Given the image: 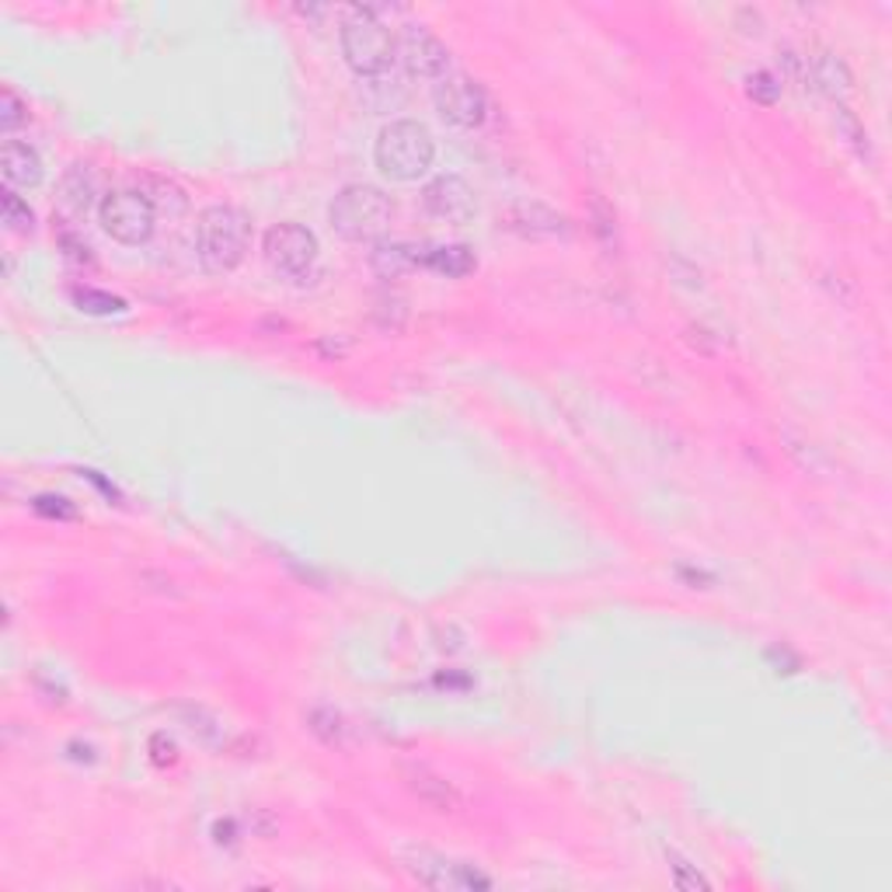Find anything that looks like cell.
Here are the masks:
<instances>
[{
	"label": "cell",
	"mask_w": 892,
	"mask_h": 892,
	"mask_svg": "<svg viewBox=\"0 0 892 892\" xmlns=\"http://www.w3.org/2000/svg\"><path fill=\"white\" fill-rule=\"evenodd\" d=\"M252 241V220L231 202L206 206L196 223V252L210 273H234Z\"/></svg>",
	"instance_id": "obj_1"
},
{
	"label": "cell",
	"mask_w": 892,
	"mask_h": 892,
	"mask_svg": "<svg viewBox=\"0 0 892 892\" xmlns=\"http://www.w3.org/2000/svg\"><path fill=\"white\" fill-rule=\"evenodd\" d=\"M436 143L432 133L415 119H398L381 130L373 161L390 181H415L432 168Z\"/></svg>",
	"instance_id": "obj_2"
},
{
	"label": "cell",
	"mask_w": 892,
	"mask_h": 892,
	"mask_svg": "<svg viewBox=\"0 0 892 892\" xmlns=\"http://www.w3.org/2000/svg\"><path fill=\"white\" fill-rule=\"evenodd\" d=\"M394 220V202L373 189V185H345V189L331 199L328 206V223L335 227V234L356 244L381 241Z\"/></svg>",
	"instance_id": "obj_3"
},
{
	"label": "cell",
	"mask_w": 892,
	"mask_h": 892,
	"mask_svg": "<svg viewBox=\"0 0 892 892\" xmlns=\"http://www.w3.org/2000/svg\"><path fill=\"white\" fill-rule=\"evenodd\" d=\"M342 56L360 77H384L394 64V38L370 8H349L342 18Z\"/></svg>",
	"instance_id": "obj_4"
},
{
	"label": "cell",
	"mask_w": 892,
	"mask_h": 892,
	"mask_svg": "<svg viewBox=\"0 0 892 892\" xmlns=\"http://www.w3.org/2000/svg\"><path fill=\"white\" fill-rule=\"evenodd\" d=\"M98 217L106 234L115 238L119 244H143L151 241L154 223H157V210L154 202L143 196V189H115L101 199Z\"/></svg>",
	"instance_id": "obj_5"
},
{
	"label": "cell",
	"mask_w": 892,
	"mask_h": 892,
	"mask_svg": "<svg viewBox=\"0 0 892 892\" xmlns=\"http://www.w3.org/2000/svg\"><path fill=\"white\" fill-rule=\"evenodd\" d=\"M262 252L276 273L297 279L318 262V238L304 223H276L265 231Z\"/></svg>",
	"instance_id": "obj_6"
},
{
	"label": "cell",
	"mask_w": 892,
	"mask_h": 892,
	"mask_svg": "<svg viewBox=\"0 0 892 892\" xmlns=\"http://www.w3.org/2000/svg\"><path fill=\"white\" fill-rule=\"evenodd\" d=\"M436 112L461 130H474L488 119V95L474 77L467 74H447L436 85Z\"/></svg>",
	"instance_id": "obj_7"
},
{
	"label": "cell",
	"mask_w": 892,
	"mask_h": 892,
	"mask_svg": "<svg viewBox=\"0 0 892 892\" xmlns=\"http://www.w3.org/2000/svg\"><path fill=\"white\" fill-rule=\"evenodd\" d=\"M405 868L429 889H492V879L485 871L464 861H447L440 855H429V850L411 855Z\"/></svg>",
	"instance_id": "obj_8"
},
{
	"label": "cell",
	"mask_w": 892,
	"mask_h": 892,
	"mask_svg": "<svg viewBox=\"0 0 892 892\" xmlns=\"http://www.w3.org/2000/svg\"><path fill=\"white\" fill-rule=\"evenodd\" d=\"M401 64L411 77L422 80H443L450 74V49L436 38L429 29L411 25L401 35Z\"/></svg>",
	"instance_id": "obj_9"
},
{
	"label": "cell",
	"mask_w": 892,
	"mask_h": 892,
	"mask_svg": "<svg viewBox=\"0 0 892 892\" xmlns=\"http://www.w3.org/2000/svg\"><path fill=\"white\" fill-rule=\"evenodd\" d=\"M499 223L506 231L520 234V238H530V241H541V238H565L569 234V220L551 210L548 202H537V199H524V202H513L499 213Z\"/></svg>",
	"instance_id": "obj_10"
},
{
	"label": "cell",
	"mask_w": 892,
	"mask_h": 892,
	"mask_svg": "<svg viewBox=\"0 0 892 892\" xmlns=\"http://www.w3.org/2000/svg\"><path fill=\"white\" fill-rule=\"evenodd\" d=\"M422 202L432 217H440L447 223H467L474 217V192L471 185L458 175H440L426 185Z\"/></svg>",
	"instance_id": "obj_11"
},
{
	"label": "cell",
	"mask_w": 892,
	"mask_h": 892,
	"mask_svg": "<svg viewBox=\"0 0 892 892\" xmlns=\"http://www.w3.org/2000/svg\"><path fill=\"white\" fill-rule=\"evenodd\" d=\"M805 77L813 80L819 95L834 98V101H840V98H847L850 91H855V74H850V67L834 49H816L813 56H808L805 59Z\"/></svg>",
	"instance_id": "obj_12"
},
{
	"label": "cell",
	"mask_w": 892,
	"mask_h": 892,
	"mask_svg": "<svg viewBox=\"0 0 892 892\" xmlns=\"http://www.w3.org/2000/svg\"><path fill=\"white\" fill-rule=\"evenodd\" d=\"M0 178H4V189H35L43 181V157L29 143L8 140L0 147Z\"/></svg>",
	"instance_id": "obj_13"
},
{
	"label": "cell",
	"mask_w": 892,
	"mask_h": 892,
	"mask_svg": "<svg viewBox=\"0 0 892 892\" xmlns=\"http://www.w3.org/2000/svg\"><path fill=\"white\" fill-rule=\"evenodd\" d=\"M98 196V175L91 164H70V172L59 181V210H64L70 220L88 217V210L95 206Z\"/></svg>",
	"instance_id": "obj_14"
},
{
	"label": "cell",
	"mask_w": 892,
	"mask_h": 892,
	"mask_svg": "<svg viewBox=\"0 0 892 892\" xmlns=\"http://www.w3.org/2000/svg\"><path fill=\"white\" fill-rule=\"evenodd\" d=\"M408 788H411L415 799H419L422 805H429V808H436V813H458V808L464 805L458 788H453L447 778L426 771V767H419V771H408Z\"/></svg>",
	"instance_id": "obj_15"
},
{
	"label": "cell",
	"mask_w": 892,
	"mask_h": 892,
	"mask_svg": "<svg viewBox=\"0 0 892 892\" xmlns=\"http://www.w3.org/2000/svg\"><path fill=\"white\" fill-rule=\"evenodd\" d=\"M422 265L440 276L461 279V276L474 273V265L478 262H474V252L467 244H440V247H432V252H422Z\"/></svg>",
	"instance_id": "obj_16"
},
{
	"label": "cell",
	"mask_w": 892,
	"mask_h": 892,
	"mask_svg": "<svg viewBox=\"0 0 892 892\" xmlns=\"http://www.w3.org/2000/svg\"><path fill=\"white\" fill-rule=\"evenodd\" d=\"M419 252L422 247H411V244H377V252H373V268H377L384 279H401L415 265H422Z\"/></svg>",
	"instance_id": "obj_17"
},
{
	"label": "cell",
	"mask_w": 892,
	"mask_h": 892,
	"mask_svg": "<svg viewBox=\"0 0 892 892\" xmlns=\"http://www.w3.org/2000/svg\"><path fill=\"white\" fill-rule=\"evenodd\" d=\"M143 196L154 202L157 213L181 217L185 210H189V196H185L178 185L168 181V178H147V185H143Z\"/></svg>",
	"instance_id": "obj_18"
},
{
	"label": "cell",
	"mask_w": 892,
	"mask_h": 892,
	"mask_svg": "<svg viewBox=\"0 0 892 892\" xmlns=\"http://www.w3.org/2000/svg\"><path fill=\"white\" fill-rule=\"evenodd\" d=\"M0 210H4V223L11 227L14 234H32V210H29V202L18 196L14 189H4V199H0Z\"/></svg>",
	"instance_id": "obj_19"
},
{
	"label": "cell",
	"mask_w": 892,
	"mask_h": 892,
	"mask_svg": "<svg viewBox=\"0 0 892 892\" xmlns=\"http://www.w3.org/2000/svg\"><path fill=\"white\" fill-rule=\"evenodd\" d=\"M74 300L80 310H88V315H122V310H126V300L101 294V289H77Z\"/></svg>",
	"instance_id": "obj_20"
},
{
	"label": "cell",
	"mask_w": 892,
	"mask_h": 892,
	"mask_svg": "<svg viewBox=\"0 0 892 892\" xmlns=\"http://www.w3.org/2000/svg\"><path fill=\"white\" fill-rule=\"evenodd\" d=\"M590 220H593V234L604 241L607 247H617V220H614V210L599 196L590 199Z\"/></svg>",
	"instance_id": "obj_21"
},
{
	"label": "cell",
	"mask_w": 892,
	"mask_h": 892,
	"mask_svg": "<svg viewBox=\"0 0 892 892\" xmlns=\"http://www.w3.org/2000/svg\"><path fill=\"white\" fill-rule=\"evenodd\" d=\"M310 733L321 736L328 746H339L345 739V722L331 708H318V712H310Z\"/></svg>",
	"instance_id": "obj_22"
},
{
	"label": "cell",
	"mask_w": 892,
	"mask_h": 892,
	"mask_svg": "<svg viewBox=\"0 0 892 892\" xmlns=\"http://www.w3.org/2000/svg\"><path fill=\"white\" fill-rule=\"evenodd\" d=\"M25 119H29V106H25V101L18 98L11 88L0 91V130H4V133H14Z\"/></svg>",
	"instance_id": "obj_23"
},
{
	"label": "cell",
	"mask_w": 892,
	"mask_h": 892,
	"mask_svg": "<svg viewBox=\"0 0 892 892\" xmlns=\"http://www.w3.org/2000/svg\"><path fill=\"white\" fill-rule=\"evenodd\" d=\"M670 871H673V882H676V889H687V892H697V889H712V882L701 876V871L687 861V858H680V855H673L670 850Z\"/></svg>",
	"instance_id": "obj_24"
},
{
	"label": "cell",
	"mask_w": 892,
	"mask_h": 892,
	"mask_svg": "<svg viewBox=\"0 0 892 892\" xmlns=\"http://www.w3.org/2000/svg\"><path fill=\"white\" fill-rule=\"evenodd\" d=\"M834 119H837V130H840V133L847 136V143H850V147L858 151V157H871V147H868V133H865V126H861V122L855 119V112H847V109L840 106Z\"/></svg>",
	"instance_id": "obj_25"
},
{
	"label": "cell",
	"mask_w": 892,
	"mask_h": 892,
	"mask_svg": "<svg viewBox=\"0 0 892 892\" xmlns=\"http://www.w3.org/2000/svg\"><path fill=\"white\" fill-rule=\"evenodd\" d=\"M746 91H750V98L760 101V106H774V101L781 98V80L767 70H757L746 77Z\"/></svg>",
	"instance_id": "obj_26"
},
{
	"label": "cell",
	"mask_w": 892,
	"mask_h": 892,
	"mask_svg": "<svg viewBox=\"0 0 892 892\" xmlns=\"http://www.w3.org/2000/svg\"><path fill=\"white\" fill-rule=\"evenodd\" d=\"M788 450H792V458H799V464H802L808 474H819V471H826V467H829L819 447L805 443V440H795V436H788Z\"/></svg>",
	"instance_id": "obj_27"
},
{
	"label": "cell",
	"mask_w": 892,
	"mask_h": 892,
	"mask_svg": "<svg viewBox=\"0 0 892 892\" xmlns=\"http://www.w3.org/2000/svg\"><path fill=\"white\" fill-rule=\"evenodd\" d=\"M390 315H398L401 321L408 318V310H405V300H401V297H381V300H377V310H373V318H377L384 328H390V331H394Z\"/></svg>",
	"instance_id": "obj_28"
},
{
	"label": "cell",
	"mask_w": 892,
	"mask_h": 892,
	"mask_svg": "<svg viewBox=\"0 0 892 892\" xmlns=\"http://www.w3.org/2000/svg\"><path fill=\"white\" fill-rule=\"evenodd\" d=\"M35 509L43 516H56V520H74V506H67V499H53V495H38Z\"/></svg>",
	"instance_id": "obj_29"
},
{
	"label": "cell",
	"mask_w": 892,
	"mask_h": 892,
	"mask_svg": "<svg viewBox=\"0 0 892 892\" xmlns=\"http://www.w3.org/2000/svg\"><path fill=\"white\" fill-rule=\"evenodd\" d=\"M151 750H157V753H154V763H161V767L175 763V742H172L168 736H154V739H151Z\"/></svg>",
	"instance_id": "obj_30"
}]
</instances>
